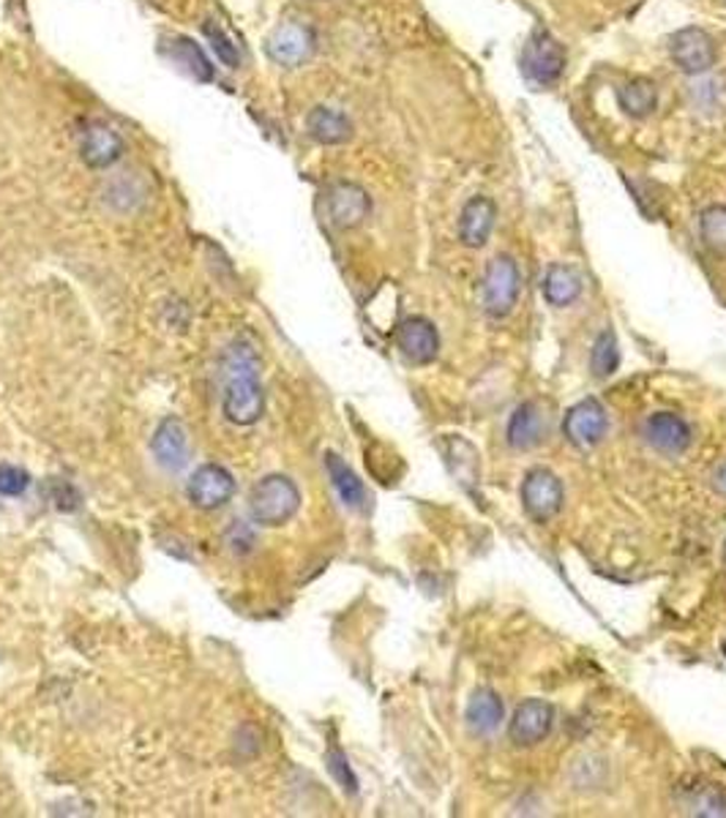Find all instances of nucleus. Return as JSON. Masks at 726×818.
I'll return each instance as SVG.
<instances>
[{
    "label": "nucleus",
    "mask_w": 726,
    "mask_h": 818,
    "mask_svg": "<svg viewBox=\"0 0 726 818\" xmlns=\"http://www.w3.org/2000/svg\"><path fill=\"white\" fill-rule=\"evenodd\" d=\"M397 347L410 363H431L440 352V336L437 328L424 317H408L397 330Z\"/></svg>",
    "instance_id": "ddd939ff"
},
{
    "label": "nucleus",
    "mask_w": 726,
    "mask_h": 818,
    "mask_svg": "<svg viewBox=\"0 0 726 818\" xmlns=\"http://www.w3.org/2000/svg\"><path fill=\"white\" fill-rule=\"evenodd\" d=\"M30 486L28 469H20L14 464L0 467V494L3 496H23Z\"/></svg>",
    "instance_id": "c756f323"
},
{
    "label": "nucleus",
    "mask_w": 726,
    "mask_h": 818,
    "mask_svg": "<svg viewBox=\"0 0 726 818\" xmlns=\"http://www.w3.org/2000/svg\"><path fill=\"white\" fill-rule=\"evenodd\" d=\"M309 137L317 140L320 146H341L352 137V123L345 112L334 106H314L306 117Z\"/></svg>",
    "instance_id": "f3484780"
},
{
    "label": "nucleus",
    "mask_w": 726,
    "mask_h": 818,
    "mask_svg": "<svg viewBox=\"0 0 726 818\" xmlns=\"http://www.w3.org/2000/svg\"><path fill=\"white\" fill-rule=\"evenodd\" d=\"M505 718L503 699L495 691H475L467 704V726L475 734H492Z\"/></svg>",
    "instance_id": "6ab92c4d"
},
{
    "label": "nucleus",
    "mask_w": 726,
    "mask_h": 818,
    "mask_svg": "<svg viewBox=\"0 0 726 818\" xmlns=\"http://www.w3.org/2000/svg\"><path fill=\"white\" fill-rule=\"evenodd\" d=\"M325 467H328L330 483L339 491L341 502H345L347 507H358V511L366 507V489H363V483L358 480V475L347 467V462H341L336 453H328V456H325Z\"/></svg>",
    "instance_id": "412c9836"
},
{
    "label": "nucleus",
    "mask_w": 726,
    "mask_h": 818,
    "mask_svg": "<svg viewBox=\"0 0 726 818\" xmlns=\"http://www.w3.org/2000/svg\"><path fill=\"white\" fill-rule=\"evenodd\" d=\"M688 810L693 816H708V818H724L726 816V794L724 791L713 789V785H704L697 794L688 800Z\"/></svg>",
    "instance_id": "a878e982"
},
{
    "label": "nucleus",
    "mask_w": 726,
    "mask_h": 818,
    "mask_svg": "<svg viewBox=\"0 0 726 818\" xmlns=\"http://www.w3.org/2000/svg\"><path fill=\"white\" fill-rule=\"evenodd\" d=\"M509 445L516 451H527V448H536L543 440V415L538 413L536 404H522L516 406L514 415L509 420Z\"/></svg>",
    "instance_id": "a211bd4d"
},
{
    "label": "nucleus",
    "mask_w": 726,
    "mask_h": 818,
    "mask_svg": "<svg viewBox=\"0 0 726 818\" xmlns=\"http://www.w3.org/2000/svg\"><path fill=\"white\" fill-rule=\"evenodd\" d=\"M669 55L683 74L697 77V74L710 72L715 66L718 47H715L713 36L704 34L702 28H683L672 36Z\"/></svg>",
    "instance_id": "423d86ee"
},
{
    "label": "nucleus",
    "mask_w": 726,
    "mask_h": 818,
    "mask_svg": "<svg viewBox=\"0 0 726 818\" xmlns=\"http://www.w3.org/2000/svg\"><path fill=\"white\" fill-rule=\"evenodd\" d=\"M724 563H726V540H724Z\"/></svg>",
    "instance_id": "473e14b6"
},
{
    "label": "nucleus",
    "mask_w": 726,
    "mask_h": 818,
    "mask_svg": "<svg viewBox=\"0 0 726 818\" xmlns=\"http://www.w3.org/2000/svg\"><path fill=\"white\" fill-rule=\"evenodd\" d=\"M713 489L726 496V462H721L713 473Z\"/></svg>",
    "instance_id": "2f4dec72"
},
{
    "label": "nucleus",
    "mask_w": 726,
    "mask_h": 818,
    "mask_svg": "<svg viewBox=\"0 0 726 818\" xmlns=\"http://www.w3.org/2000/svg\"><path fill=\"white\" fill-rule=\"evenodd\" d=\"M301 507V491L287 475H268L249 494L252 518L263 527H281Z\"/></svg>",
    "instance_id": "f03ea898"
},
{
    "label": "nucleus",
    "mask_w": 726,
    "mask_h": 818,
    "mask_svg": "<svg viewBox=\"0 0 726 818\" xmlns=\"http://www.w3.org/2000/svg\"><path fill=\"white\" fill-rule=\"evenodd\" d=\"M621 366V347H617V336L612 330H603L592 344L590 368L596 377H612Z\"/></svg>",
    "instance_id": "b1692460"
},
{
    "label": "nucleus",
    "mask_w": 726,
    "mask_h": 818,
    "mask_svg": "<svg viewBox=\"0 0 726 818\" xmlns=\"http://www.w3.org/2000/svg\"><path fill=\"white\" fill-rule=\"evenodd\" d=\"M563 431L574 445L592 448L610 431V415H606V410L596 399H585L576 406H571L563 420Z\"/></svg>",
    "instance_id": "9d476101"
},
{
    "label": "nucleus",
    "mask_w": 726,
    "mask_h": 818,
    "mask_svg": "<svg viewBox=\"0 0 726 818\" xmlns=\"http://www.w3.org/2000/svg\"><path fill=\"white\" fill-rule=\"evenodd\" d=\"M151 451L164 469H173L175 473V469L186 467L191 453L189 429H186L178 418H164L162 424H159V429L153 431Z\"/></svg>",
    "instance_id": "4468645a"
},
{
    "label": "nucleus",
    "mask_w": 726,
    "mask_h": 818,
    "mask_svg": "<svg viewBox=\"0 0 726 818\" xmlns=\"http://www.w3.org/2000/svg\"><path fill=\"white\" fill-rule=\"evenodd\" d=\"M189 500L195 502V507L200 511H218V507L227 505L235 494V478L229 475V469H224L222 464H202L189 480V489H186Z\"/></svg>",
    "instance_id": "0eeeda50"
},
{
    "label": "nucleus",
    "mask_w": 726,
    "mask_h": 818,
    "mask_svg": "<svg viewBox=\"0 0 726 818\" xmlns=\"http://www.w3.org/2000/svg\"><path fill=\"white\" fill-rule=\"evenodd\" d=\"M522 72L533 85L558 83L560 74L565 72L563 45L547 30H536L522 52Z\"/></svg>",
    "instance_id": "7ed1b4c3"
},
{
    "label": "nucleus",
    "mask_w": 726,
    "mask_h": 818,
    "mask_svg": "<svg viewBox=\"0 0 726 818\" xmlns=\"http://www.w3.org/2000/svg\"><path fill=\"white\" fill-rule=\"evenodd\" d=\"M47 496H50V502L61 513H74L83 505V494L77 491V486H72L68 480L61 478H50V483H47Z\"/></svg>",
    "instance_id": "cd10ccee"
},
{
    "label": "nucleus",
    "mask_w": 726,
    "mask_h": 818,
    "mask_svg": "<svg viewBox=\"0 0 726 818\" xmlns=\"http://www.w3.org/2000/svg\"><path fill=\"white\" fill-rule=\"evenodd\" d=\"M79 156L90 169H107L124 156V140L107 123H88L83 131V142H79Z\"/></svg>",
    "instance_id": "f8f14e48"
},
{
    "label": "nucleus",
    "mask_w": 726,
    "mask_h": 818,
    "mask_svg": "<svg viewBox=\"0 0 726 818\" xmlns=\"http://www.w3.org/2000/svg\"><path fill=\"white\" fill-rule=\"evenodd\" d=\"M721 650H724V655H726V641H724V644H721Z\"/></svg>",
    "instance_id": "72a5a7b5"
},
{
    "label": "nucleus",
    "mask_w": 726,
    "mask_h": 818,
    "mask_svg": "<svg viewBox=\"0 0 726 818\" xmlns=\"http://www.w3.org/2000/svg\"><path fill=\"white\" fill-rule=\"evenodd\" d=\"M699 235L710 251L726 254V205L704 207L699 216Z\"/></svg>",
    "instance_id": "5701e85b"
},
{
    "label": "nucleus",
    "mask_w": 726,
    "mask_h": 818,
    "mask_svg": "<svg viewBox=\"0 0 726 818\" xmlns=\"http://www.w3.org/2000/svg\"><path fill=\"white\" fill-rule=\"evenodd\" d=\"M372 200L370 194L358 184L341 180V184L330 186L328 191V218L334 227L339 229H355L361 227L363 218L370 216Z\"/></svg>",
    "instance_id": "9b49d317"
},
{
    "label": "nucleus",
    "mask_w": 726,
    "mask_h": 818,
    "mask_svg": "<svg viewBox=\"0 0 726 818\" xmlns=\"http://www.w3.org/2000/svg\"><path fill=\"white\" fill-rule=\"evenodd\" d=\"M644 440L655 448L659 453L666 456H677V453L688 451L691 445V429H688L686 420L675 413H655L644 420L642 426Z\"/></svg>",
    "instance_id": "2eb2a0df"
},
{
    "label": "nucleus",
    "mask_w": 726,
    "mask_h": 818,
    "mask_svg": "<svg viewBox=\"0 0 726 818\" xmlns=\"http://www.w3.org/2000/svg\"><path fill=\"white\" fill-rule=\"evenodd\" d=\"M202 30H205L208 41H211V47H213V52H216L218 61H222L227 68H238L240 66L238 47H235L233 39H229V36L224 34L222 25L205 23V25H202Z\"/></svg>",
    "instance_id": "bb28decb"
},
{
    "label": "nucleus",
    "mask_w": 726,
    "mask_h": 818,
    "mask_svg": "<svg viewBox=\"0 0 726 818\" xmlns=\"http://www.w3.org/2000/svg\"><path fill=\"white\" fill-rule=\"evenodd\" d=\"M265 410L260 361L252 344L235 341L224 357L222 413L235 426H254Z\"/></svg>",
    "instance_id": "f257e3e1"
},
{
    "label": "nucleus",
    "mask_w": 726,
    "mask_h": 818,
    "mask_svg": "<svg viewBox=\"0 0 726 818\" xmlns=\"http://www.w3.org/2000/svg\"><path fill=\"white\" fill-rule=\"evenodd\" d=\"M617 101L628 117H648L659 104V90L648 77H637L617 90Z\"/></svg>",
    "instance_id": "4be33fe9"
},
{
    "label": "nucleus",
    "mask_w": 726,
    "mask_h": 818,
    "mask_svg": "<svg viewBox=\"0 0 726 818\" xmlns=\"http://www.w3.org/2000/svg\"><path fill=\"white\" fill-rule=\"evenodd\" d=\"M520 290L522 279L516 262L505 254L495 256L487 270V279H484V309H487V314L498 319L511 314V309L520 301Z\"/></svg>",
    "instance_id": "20e7f679"
},
{
    "label": "nucleus",
    "mask_w": 726,
    "mask_h": 818,
    "mask_svg": "<svg viewBox=\"0 0 726 818\" xmlns=\"http://www.w3.org/2000/svg\"><path fill=\"white\" fill-rule=\"evenodd\" d=\"M227 543L235 554H249L254 549V532L243 521L235 524L227 534Z\"/></svg>",
    "instance_id": "7c9ffc66"
},
{
    "label": "nucleus",
    "mask_w": 726,
    "mask_h": 818,
    "mask_svg": "<svg viewBox=\"0 0 726 818\" xmlns=\"http://www.w3.org/2000/svg\"><path fill=\"white\" fill-rule=\"evenodd\" d=\"M554 726L552 704L543 699H527L516 707L509 723V737L516 747H533L549 737Z\"/></svg>",
    "instance_id": "6e6552de"
},
{
    "label": "nucleus",
    "mask_w": 726,
    "mask_h": 818,
    "mask_svg": "<svg viewBox=\"0 0 726 818\" xmlns=\"http://www.w3.org/2000/svg\"><path fill=\"white\" fill-rule=\"evenodd\" d=\"M581 295V276L568 265H552L543 276V298L552 306H571Z\"/></svg>",
    "instance_id": "aec40b11"
},
{
    "label": "nucleus",
    "mask_w": 726,
    "mask_h": 818,
    "mask_svg": "<svg viewBox=\"0 0 726 818\" xmlns=\"http://www.w3.org/2000/svg\"><path fill=\"white\" fill-rule=\"evenodd\" d=\"M317 50V36L303 23H281L265 39V52L274 63L285 68L303 66Z\"/></svg>",
    "instance_id": "39448f33"
},
{
    "label": "nucleus",
    "mask_w": 726,
    "mask_h": 818,
    "mask_svg": "<svg viewBox=\"0 0 726 818\" xmlns=\"http://www.w3.org/2000/svg\"><path fill=\"white\" fill-rule=\"evenodd\" d=\"M328 769H330V775H334L336 783H339L341 789L347 791V794H355V791H358V778H355V772H352V769H350V762H347V756L339 751V747H330V753H328Z\"/></svg>",
    "instance_id": "c85d7f7f"
},
{
    "label": "nucleus",
    "mask_w": 726,
    "mask_h": 818,
    "mask_svg": "<svg viewBox=\"0 0 726 818\" xmlns=\"http://www.w3.org/2000/svg\"><path fill=\"white\" fill-rule=\"evenodd\" d=\"M495 227V202L489 197H473L464 205L462 218H459V238L470 249H480L487 243Z\"/></svg>",
    "instance_id": "dca6fc26"
},
{
    "label": "nucleus",
    "mask_w": 726,
    "mask_h": 818,
    "mask_svg": "<svg viewBox=\"0 0 726 818\" xmlns=\"http://www.w3.org/2000/svg\"><path fill=\"white\" fill-rule=\"evenodd\" d=\"M170 55H173L175 63H180L191 77H197V79L213 77V66L208 63V58L202 55V50L191 39H184V36L175 39L173 47H170Z\"/></svg>",
    "instance_id": "393cba45"
},
{
    "label": "nucleus",
    "mask_w": 726,
    "mask_h": 818,
    "mask_svg": "<svg viewBox=\"0 0 726 818\" xmlns=\"http://www.w3.org/2000/svg\"><path fill=\"white\" fill-rule=\"evenodd\" d=\"M522 502L536 521H549L563 507V483L549 469H533L522 486Z\"/></svg>",
    "instance_id": "1a4fd4ad"
}]
</instances>
